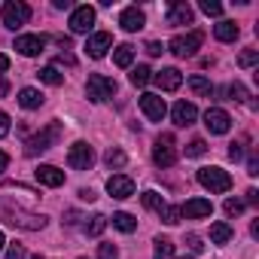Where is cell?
<instances>
[{"label": "cell", "instance_id": "cell-23", "mask_svg": "<svg viewBox=\"0 0 259 259\" xmlns=\"http://www.w3.org/2000/svg\"><path fill=\"white\" fill-rule=\"evenodd\" d=\"M113 61H116V67H132V61H135V46H128V43L116 46V49H113Z\"/></svg>", "mask_w": 259, "mask_h": 259}, {"label": "cell", "instance_id": "cell-4", "mask_svg": "<svg viewBox=\"0 0 259 259\" xmlns=\"http://www.w3.org/2000/svg\"><path fill=\"white\" fill-rule=\"evenodd\" d=\"M85 95H89V101H95V104L110 101V98L116 95V79H110V76H104V73H92L89 82H85Z\"/></svg>", "mask_w": 259, "mask_h": 259}, {"label": "cell", "instance_id": "cell-34", "mask_svg": "<svg viewBox=\"0 0 259 259\" xmlns=\"http://www.w3.org/2000/svg\"><path fill=\"white\" fill-rule=\"evenodd\" d=\"M204 153H207V144H204L201 138L189 141V147H186V156H189V159H198V156H204Z\"/></svg>", "mask_w": 259, "mask_h": 259}, {"label": "cell", "instance_id": "cell-20", "mask_svg": "<svg viewBox=\"0 0 259 259\" xmlns=\"http://www.w3.org/2000/svg\"><path fill=\"white\" fill-rule=\"evenodd\" d=\"M34 174H37V180H40L43 186H52V189L64 183V171H58L55 165H40V168H37Z\"/></svg>", "mask_w": 259, "mask_h": 259}, {"label": "cell", "instance_id": "cell-36", "mask_svg": "<svg viewBox=\"0 0 259 259\" xmlns=\"http://www.w3.org/2000/svg\"><path fill=\"white\" fill-rule=\"evenodd\" d=\"M223 210H226V217H241V213H244V201H238V198H226Z\"/></svg>", "mask_w": 259, "mask_h": 259}, {"label": "cell", "instance_id": "cell-56", "mask_svg": "<svg viewBox=\"0 0 259 259\" xmlns=\"http://www.w3.org/2000/svg\"><path fill=\"white\" fill-rule=\"evenodd\" d=\"M180 259H192V256H180Z\"/></svg>", "mask_w": 259, "mask_h": 259}, {"label": "cell", "instance_id": "cell-3", "mask_svg": "<svg viewBox=\"0 0 259 259\" xmlns=\"http://www.w3.org/2000/svg\"><path fill=\"white\" fill-rule=\"evenodd\" d=\"M204 43V34L201 31H189V34H177L171 43H168V52H174L177 58H192Z\"/></svg>", "mask_w": 259, "mask_h": 259}, {"label": "cell", "instance_id": "cell-2", "mask_svg": "<svg viewBox=\"0 0 259 259\" xmlns=\"http://www.w3.org/2000/svg\"><path fill=\"white\" fill-rule=\"evenodd\" d=\"M0 19H4V25H7L10 31H19L22 25L31 22V7L22 4V0H7L4 10H0Z\"/></svg>", "mask_w": 259, "mask_h": 259}, {"label": "cell", "instance_id": "cell-17", "mask_svg": "<svg viewBox=\"0 0 259 259\" xmlns=\"http://www.w3.org/2000/svg\"><path fill=\"white\" fill-rule=\"evenodd\" d=\"M119 25H122V31L135 34V31H141V28L147 25V16H144V10H138V7H125L122 16H119Z\"/></svg>", "mask_w": 259, "mask_h": 259}, {"label": "cell", "instance_id": "cell-19", "mask_svg": "<svg viewBox=\"0 0 259 259\" xmlns=\"http://www.w3.org/2000/svg\"><path fill=\"white\" fill-rule=\"evenodd\" d=\"M195 13L189 4H183V0H177V4L168 7V25H192Z\"/></svg>", "mask_w": 259, "mask_h": 259}, {"label": "cell", "instance_id": "cell-28", "mask_svg": "<svg viewBox=\"0 0 259 259\" xmlns=\"http://www.w3.org/2000/svg\"><path fill=\"white\" fill-rule=\"evenodd\" d=\"M128 79H132V85H138V89H141V85H147V82L153 79V70H150L147 64H138V67L132 70V76H128Z\"/></svg>", "mask_w": 259, "mask_h": 259}, {"label": "cell", "instance_id": "cell-6", "mask_svg": "<svg viewBox=\"0 0 259 259\" xmlns=\"http://www.w3.org/2000/svg\"><path fill=\"white\" fill-rule=\"evenodd\" d=\"M61 138V122H49L40 135H34L31 141H28V156H37V153H43V150H49L55 141Z\"/></svg>", "mask_w": 259, "mask_h": 259}, {"label": "cell", "instance_id": "cell-12", "mask_svg": "<svg viewBox=\"0 0 259 259\" xmlns=\"http://www.w3.org/2000/svg\"><path fill=\"white\" fill-rule=\"evenodd\" d=\"M16 49H19V55L34 58V55H40L46 49V37H40V34H22V37H16Z\"/></svg>", "mask_w": 259, "mask_h": 259}, {"label": "cell", "instance_id": "cell-27", "mask_svg": "<svg viewBox=\"0 0 259 259\" xmlns=\"http://www.w3.org/2000/svg\"><path fill=\"white\" fill-rule=\"evenodd\" d=\"M104 162H107V168H125V162H128V156L119 150V147H110L107 153H104Z\"/></svg>", "mask_w": 259, "mask_h": 259}, {"label": "cell", "instance_id": "cell-21", "mask_svg": "<svg viewBox=\"0 0 259 259\" xmlns=\"http://www.w3.org/2000/svg\"><path fill=\"white\" fill-rule=\"evenodd\" d=\"M213 34H217L220 43H235L238 40V25L235 22H220V25H213Z\"/></svg>", "mask_w": 259, "mask_h": 259}, {"label": "cell", "instance_id": "cell-33", "mask_svg": "<svg viewBox=\"0 0 259 259\" xmlns=\"http://www.w3.org/2000/svg\"><path fill=\"white\" fill-rule=\"evenodd\" d=\"M189 89H192L195 95H210V92H213V85H210L204 76H189Z\"/></svg>", "mask_w": 259, "mask_h": 259}, {"label": "cell", "instance_id": "cell-31", "mask_svg": "<svg viewBox=\"0 0 259 259\" xmlns=\"http://www.w3.org/2000/svg\"><path fill=\"white\" fill-rule=\"evenodd\" d=\"M156 259H174V244L168 238H156Z\"/></svg>", "mask_w": 259, "mask_h": 259}, {"label": "cell", "instance_id": "cell-24", "mask_svg": "<svg viewBox=\"0 0 259 259\" xmlns=\"http://www.w3.org/2000/svg\"><path fill=\"white\" fill-rule=\"evenodd\" d=\"M104 229H107V217H104V213H95V217H89V220L82 223V232L92 235V238H98Z\"/></svg>", "mask_w": 259, "mask_h": 259}, {"label": "cell", "instance_id": "cell-16", "mask_svg": "<svg viewBox=\"0 0 259 259\" xmlns=\"http://www.w3.org/2000/svg\"><path fill=\"white\" fill-rule=\"evenodd\" d=\"M171 119H174V125L186 128V125H192V122L198 119V107L189 104V101H177V104L171 107Z\"/></svg>", "mask_w": 259, "mask_h": 259}, {"label": "cell", "instance_id": "cell-30", "mask_svg": "<svg viewBox=\"0 0 259 259\" xmlns=\"http://www.w3.org/2000/svg\"><path fill=\"white\" fill-rule=\"evenodd\" d=\"M141 201H144V207H150V210H156V213H159V210L165 207V198H162V195H159L156 189H147V192L141 195Z\"/></svg>", "mask_w": 259, "mask_h": 259}, {"label": "cell", "instance_id": "cell-48", "mask_svg": "<svg viewBox=\"0 0 259 259\" xmlns=\"http://www.w3.org/2000/svg\"><path fill=\"white\" fill-rule=\"evenodd\" d=\"M247 204H259V192L256 189H247Z\"/></svg>", "mask_w": 259, "mask_h": 259}, {"label": "cell", "instance_id": "cell-55", "mask_svg": "<svg viewBox=\"0 0 259 259\" xmlns=\"http://www.w3.org/2000/svg\"><path fill=\"white\" fill-rule=\"evenodd\" d=\"M31 259H46V256H31Z\"/></svg>", "mask_w": 259, "mask_h": 259}, {"label": "cell", "instance_id": "cell-54", "mask_svg": "<svg viewBox=\"0 0 259 259\" xmlns=\"http://www.w3.org/2000/svg\"><path fill=\"white\" fill-rule=\"evenodd\" d=\"M4 244H7V238H4V232H0V250H4Z\"/></svg>", "mask_w": 259, "mask_h": 259}, {"label": "cell", "instance_id": "cell-43", "mask_svg": "<svg viewBox=\"0 0 259 259\" xmlns=\"http://www.w3.org/2000/svg\"><path fill=\"white\" fill-rule=\"evenodd\" d=\"M229 156H232V159L238 162V159L244 156V144H232V147H229Z\"/></svg>", "mask_w": 259, "mask_h": 259}, {"label": "cell", "instance_id": "cell-14", "mask_svg": "<svg viewBox=\"0 0 259 259\" xmlns=\"http://www.w3.org/2000/svg\"><path fill=\"white\" fill-rule=\"evenodd\" d=\"M110 46H113V37H110L107 31H98V34H92V37L85 40V55H89V58H104Z\"/></svg>", "mask_w": 259, "mask_h": 259}, {"label": "cell", "instance_id": "cell-10", "mask_svg": "<svg viewBox=\"0 0 259 259\" xmlns=\"http://www.w3.org/2000/svg\"><path fill=\"white\" fill-rule=\"evenodd\" d=\"M67 25H70L73 34H89L92 25H95V7H89V4H85V7H76V10L70 13V22H67Z\"/></svg>", "mask_w": 259, "mask_h": 259}, {"label": "cell", "instance_id": "cell-29", "mask_svg": "<svg viewBox=\"0 0 259 259\" xmlns=\"http://www.w3.org/2000/svg\"><path fill=\"white\" fill-rule=\"evenodd\" d=\"M37 76H40V79H43L46 85H61V82H64V73H58V67H55V64L43 67V70H40Z\"/></svg>", "mask_w": 259, "mask_h": 259}, {"label": "cell", "instance_id": "cell-32", "mask_svg": "<svg viewBox=\"0 0 259 259\" xmlns=\"http://www.w3.org/2000/svg\"><path fill=\"white\" fill-rule=\"evenodd\" d=\"M159 217L168 223V226H177L180 220H183V213H180V207H174V204H165L162 210H159Z\"/></svg>", "mask_w": 259, "mask_h": 259}, {"label": "cell", "instance_id": "cell-41", "mask_svg": "<svg viewBox=\"0 0 259 259\" xmlns=\"http://www.w3.org/2000/svg\"><path fill=\"white\" fill-rule=\"evenodd\" d=\"M186 244H189V250H192V253H201V247H204L198 235H186Z\"/></svg>", "mask_w": 259, "mask_h": 259}, {"label": "cell", "instance_id": "cell-39", "mask_svg": "<svg viewBox=\"0 0 259 259\" xmlns=\"http://www.w3.org/2000/svg\"><path fill=\"white\" fill-rule=\"evenodd\" d=\"M229 95H232L235 101H241V104H247V98H250V95H247V89H244L241 82H232V85H229Z\"/></svg>", "mask_w": 259, "mask_h": 259}, {"label": "cell", "instance_id": "cell-1", "mask_svg": "<svg viewBox=\"0 0 259 259\" xmlns=\"http://www.w3.org/2000/svg\"><path fill=\"white\" fill-rule=\"evenodd\" d=\"M0 217H4L10 226H19V229H28V232H37L46 226V217L43 213H25L19 207H10L7 201H0Z\"/></svg>", "mask_w": 259, "mask_h": 259}, {"label": "cell", "instance_id": "cell-25", "mask_svg": "<svg viewBox=\"0 0 259 259\" xmlns=\"http://www.w3.org/2000/svg\"><path fill=\"white\" fill-rule=\"evenodd\" d=\"M210 241L213 244H229L232 241V226L229 223H213L210 226Z\"/></svg>", "mask_w": 259, "mask_h": 259}, {"label": "cell", "instance_id": "cell-7", "mask_svg": "<svg viewBox=\"0 0 259 259\" xmlns=\"http://www.w3.org/2000/svg\"><path fill=\"white\" fill-rule=\"evenodd\" d=\"M67 165L76 168V171H89L95 165V150L85 144V141H76L70 150H67Z\"/></svg>", "mask_w": 259, "mask_h": 259}, {"label": "cell", "instance_id": "cell-37", "mask_svg": "<svg viewBox=\"0 0 259 259\" xmlns=\"http://www.w3.org/2000/svg\"><path fill=\"white\" fill-rule=\"evenodd\" d=\"M198 7L204 16H223V4H217V0H201Z\"/></svg>", "mask_w": 259, "mask_h": 259}, {"label": "cell", "instance_id": "cell-18", "mask_svg": "<svg viewBox=\"0 0 259 259\" xmlns=\"http://www.w3.org/2000/svg\"><path fill=\"white\" fill-rule=\"evenodd\" d=\"M180 213L189 217V220H201V217H210V213H213V204H210L207 198H189V201L180 207Z\"/></svg>", "mask_w": 259, "mask_h": 259}, {"label": "cell", "instance_id": "cell-11", "mask_svg": "<svg viewBox=\"0 0 259 259\" xmlns=\"http://www.w3.org/2000/svg\"><path fill=\"white\" fill-rule=\"evenodd\" d=\"M204 125H207L210 135H226L229 128H232V116H229L226 110H220V107H210V110L204 113Z\"/></svg>", "mask_w": 259, "mask_h": 259}, {"label": "cell", "instance_id": "cell-53", "mask_svg": "<svg viewBox=\"0 0 259 259\" xmlns=\"http://www.w3.org/2000/svg\"><path fill=\"white\" fill-rule=\"evenodd\" d=\"M7 92H10V82H7V79H0V98H4Z\"/></svg>", "mask_w": 259, "mask_h": 259}, {"label": "cell", "instance_id": "cell-22", "mask_svg": "<svg viewBox=\"0 0 259 259\" xmlns=\"http://www.w3.org/2000/svg\"><path fill=\"white\" fill-rule=\"evenodd\" d=\"M19 104H22L25 110H40V107H43V95H40L37 89H22V92H19Z\"/></svg>", "mask_w": 259, "mask_h": 259}, {"label": "cell", "instance_id": "cell-13", "mask_svg": "<svg viewBox=\"0 0 259 259\" xmlns=\"http://www.w3.org/2000/svg\"><path fill=\"white\" fill-rule=\"evenodd\" d=\"M107 192L113 198H128V195H135V180L128 177V174H113L107 180Z\"/></svg>", "mask_w": 259, "mask_h": 259}, {"label": "cell", "instance_id": "cell-9", "mask_svg": "<svg viewBox=\"0 0 259 259\" xmlns=\"http://www.w3.org/2000/svg\"><path fill=\"white\" fill-rule=\"evenodd\" d=\"M141 110H144V116H147L150 122H162L165 113H168L165 98H162V95H153V92H144V95H141Z\"/></svg>", "mask_w": 259, "mask_h": 259}, {"label": "cell", "instance_id": "cell-26", "mask_svg": "<svg viewBox=\"0 0 259 259\" xmlns=\"http://www.w3.org/2000/svg\"><path fill=\"white\" fill-rule=\"evenodd\" d=\"M113 226H116L119 232H135V229H138V220H135L132 213L119 210V213H113Z\"/></svg>", "mask_w": 259, "mask_h": 259}, {"label": "cell", "instance_id": "cell-42", "mask_svg": "<svg viewBox=\"0 0 259 259\" xmlns=\"http://www.w3.org/2000/svg\"><path fill=\"white\" fill-rule=\"evenodd\" d=\"M7 135H10V116L0 110V138H7Z\"/></svg>", "mask_w": 259, "mask_h": 259}, {"label": "cell", "instance_id": "cell-57", "mask_svg": "<svg viewBox=\"0 0 259 259\" xmlns=\"http://www.w3.org/2000/svg\"><path fill=\"white\" fill-rule=\"evenodd\" d=\"M79 259H85V256H79Z\"/></svg>", "mask_w": 259, "mask_h": 259}, {"label": "cell", "instance_id": "cell-35", "mask_svg": "<svg viewBox=\"0 0 259 259\" xmlns=\"http://www.w3.org/2000/svg\"><path fill=\"white\" fill-rule=\"evenodd\" d=\"M256 61H259V49H244V52L238 55V64H241V67H253Z\"/></svg>", "mask_w": 259, "mask_h": 259}, {"label": "cell", "instance_id": "cell-52", "mask_svg": "<svg viewBox=\"0 0 259 259\" xmlns=\"http://www.w3.org/2000/svg\"><path fill=\"white\" fill-rule=\"evenodd\" d=\"M58 64H73V55H64V52H61V55H58Z\"/></svg>", "mask_w": 259, "mask_h": 259}, {"label": "cell", "instance_id": "cell-46", "mask_svg": "<svg viewBox=\"0 0 259 259\" xmlns=\"http://www.w3.org/2000/svg\"><path fill=\"white\" fill-rule=\"evenodd\" d=\"M79 198H82V201H95L98 195H95V189H79Z\"/></svg>", "mask_w": 259, "mask_h": 259}, {"label": "cell", "instance_id": "cell-8", "mask_svg": "<svg viewBox=\"0 0 259 259\" xmlns=\"http://www.w3.org/2000/svg\"><path fill=\"white\" fill-rule=\"evenodd\" d=\"M153 162H156L159 168H171V165L177 162V150H174V138H171V135H162V138L156 141V147H153Z\"/></svg>", "mask_w": 259, "mask_h": 259}, {"label": "cell", "instance_id": "cell-15", "mask_svg": "<svg viewBox=\"0 0 259 259\" xmlns=\"http://www.w3.org/2000/svg\"><path fill=\"white\" fill-rule=\"evenodd\" d=\"M153 82H156L162 92H177V89L183 85V73H180L177 67H165V70L153 73Z\"/></svg>", "mask_w": 259, "mask_h": 259}, {"label": "cell", "instance_id": "cell-45", "mask_svg": "<svg viewBox=\"0 0 259 259\" xmlns=\"http://www.w3.org/2000/svg\"><path fill=\"white\" fill-rule=\"evenodd\" d=\"M247 174H253V177L259 174V159H256V156H250V162H247Z\"/></svg>", "mask_w": 259, "mask_h": 259}, {"label": "cell", "instance_id": "cell-47", "mask_svg": "<svg viewBox=\"0 0 259 259\" xmlns=\"http://www.w3.org/2000/svg\"><path fill=\"white\" fill-rule=\"evenodd\" d=\"M76 220H79V213H76V210H67V213H64V226H73Z\"/></svg>", "mask_w": 259, "mask_h": 259}, {"label": "cell", "instance_id": "cell-51", "mask_svg": "<svg viewBox=\"0 0 259 259\" xmlns=\"http://www.w3.org/2000/svg\"><path fill=\"white\" fill-rule=\"evenodd\" d=\"M10 70V58L7 55H0V73H7Z\"/></svg>", "mask_w": 259, "mask_h": 259}, {"label": "cell", "instance_id": "cell-5", "mask_svg": "<svg viewBox=\"0 0 259 259\" xmlns=\"http://www.w3.org/2000/svg\"><path fill=\"white\" fill-rule=\"evenodd\" d=\"M198 183L204 189H210V192H229L232 189V177L223 168H201L198 171Z\"/></svg>", "mask_w": 259, "mask_h": 259}, {"label": "cell", "instance_id": "cell-38", "mask_svg": "<svg viewBox=\"0 0 259 259\" xmlns=\"http://www.w3.org/2000/svg\"><path fill=\"white\" fill-rule=\"evenodd\" d=\"M98 259H119L116 244H98Z\"/></svg>", "mask_w": 259, "mask_h": 259}, {"label": "cell", "instance_id": "cell-49", "mask_svg": "<svg viewBox=\"0 0 259 259\" xmlns=\"http://www.w3.org/2000/svg\"><path fill=\"white\" fill-rule=\"evenodd\" d=\"M55 10H70V0H52Z\"/></svg>", "mask_w": 259, "mask_h": 259}, {"label": "cell", "instance_id": "cell-50", "mask_svg": "<svg viewBox=\"0 0 259 259\" xmlns=\"http://www.w3.org/2000/svg\"><path fill=\"white\" fill-rule=\"evenodd\" d=\"M7 165H10V156H7L4 150H0V171H7Z\"/></svg>", "mask_w": 259, "mask_h": 259}, {"label": "cell", "instance_id": "cell-40", "mask_svg": "<svg viewBox=\"0 0 259 259\" xmlns=\"http://www.w3.org/2000/svg\"><path fill=\"white\" fill-rule=\"evenodd\" d=\"M28 253H25V247L22 244H10V250H7V259H25Z\"/></svg>", "mask_w": 259, "mask_h": 259}, {"label": "cell", "instance_id": "cell-44", "mask_svg": "<svg viewBox=\"0 0 259 259\" xmlns=\"http://www.w3.org/2000/svg\"><path fill=\"white\" fill-rule=\"evenodd\" d=\"M147 52H150V55H162V52H165V46L153 40V43H147Z\"/></svg>", "mask_w": 259, "mask_h": 259}]
</instances>
